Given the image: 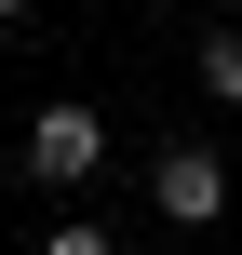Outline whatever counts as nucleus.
Returning a JSON list of instances; mask_svg holds the SVG:
<instances>
[{
    "label": "nucleus",
    "instance_id": "1",
    "mask_svg": "<svg viewBox=\"0 0 242 255\" xmlns=\"http://www.w3.org/2000/svg\"><path fill=\"white\" fill-rule=\"evenodd\" d=\"M148 202H162V229H216L229 215V161L202 134H175V148H148Z\"/></svg>",
    "mask_w": 242,
    "mask_h": 255
},
{
    "label": "nucleus",
    "instance_id": "2",
    "mask_svg": "<svg viewBox=\"0 0 242 255\" xmlns=\"http://www.w3.org/2000/svg\"><path fill=\"white\" fill-rule=\"evenodd\" d=\"M94 161H108V121H94V108H40V121H27V175H40V188H81Z\"/></svg>",
    "mask_w": 242,
    "mask_h": 255
},
{
    "label": "nucleus",
    "instance_id": "3",
    "mask_svg": "<svg viewBox=\"0 0 242 255\" xmlns=\"http://www.w3.org/2000/svg\"><path fill=\"white\" fill-rule=\"evenodd\" d=\"M202 94L242 108V27H202Z\"/></svg>",
    "mask_w": 242,
    "mask_h": 255
},
{
    "label": "nucleus",
    "instance_id": "4",
    "mask_svg": "<svg viewBox=\"0 0 242 255\" xmlns=\"http://www.w3.org/2000/svg\"><path fill=\"white\" fill-rule=\"evenodd\" d=\"M13 13H27V0H0V27H13Z\"/></svg>",
    "mask_w": 242,
    "mask_h": 255
}]
</instances>
